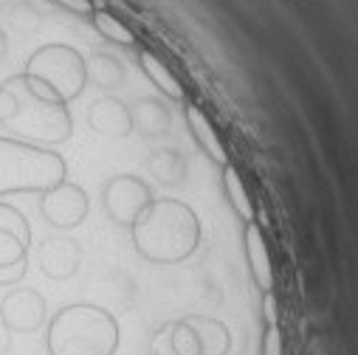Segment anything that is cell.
Returning a JSON list of instances; mask_svg holds the SVG:
<instances>
[{
    "instance_id": "obj_27",
    "label": "cell",
    "mask_w": 358,
    "mask_h": 355,
    "mask_svg": "<svg viewBox=\"0 0 358 355\" xmlns=\"http://www.w3.org/2000/svg\"><path fill=\"white\" fill-rule=\"evenodd\" d=\"M9 54V40H6V31L0 29V59H3Z\"/></svg>"
},
{
    "instance_id": "obj_7",
    "label": "cell",
    "mask_w": 358,
    "mask_h": 355,
    "mask_svg": "<svg viewBox=\"0 0 358 355\" xmlns=\"http://www.w3.org/2000/svg\"><path fill=\"white\" fill-rule=\"evenodd\" d=\"M87 209H91L87 192L71 181H62L40 195V212H43L45 223L54 229H62V231L82 226L87 217Z\"/></svg>"
},
{
    "instance_id": "obj_22",
    "label": "cell",
    "mask_w": 358,
    "mask_h": 355,
    "mask_svg": "<svg viewBox=\"0 0 358 355\" xmlns=\"http://www.w3.org/2000/svg\"><path fill=\"white\" fill-rule=\"evenodd\" d=\"M29 226V220L23 217V212L20 209H15L12 203H6V201H0V226Z\"/></svg>"
},
{
    "instance_id": "obj_17",
    "label": "cell",
    "mask_w": 358,
    "mask_h": 355,
    "mask_svg": "<svg viewBox=\"0 0 358 355\" xmlns=\"http://www.w3.org/2000/svg\"><path fill=\"white\" fill-rule=\"evenodd\" d=\"M189 321L195 324L201 344H203V355H229L231 349V335L229 327L217 319H206V316H189Z\"/></svg>"
},
{
    "instance_id": "obj_20",
    "label": "cell",
    "mask_w": 358,
    "mask_h": 355,
    "mask_svg": "<svg viewBox=\"0 0 358 355\" xmlns=\"http://www.w3.org/2000/svg\"><path fill=\"white\" fill-rule=\"evenodd\" d=\"M9 26L15 29V31H20V34H29L31 29H37L40 26V12L31 6V3H12L9 6Z\"/></svg>"
},
{
    "instance_id": "obj_2",
    "label": "cell",
    "mask_w": 358,
    "mask_h": 355,
    "mask_svg": "<svg viewBox=\"0 0 358 355\" xmlns=\"http://www.w3.org/2000/svg\"><path fill=\"white\" fill-rule=\"evenodd\" d=\"M0 124L29 144H65L73 133V119L65 105L43 99L26 73L0 82Z\"/></svg>"
},
{
    "instance_id": "obj_26",
    "label": "cell",
    "mask_w": 358,
    "mask_h": 355,
    "mask_svg": "<svg viewBox=\"0 0 358 355\" xmlns=\"http://www.w3.org/2000/svg\"><path fill=\"white\" fill-rule=\"evenodd\" d=\"M12 352V330L0 321V355H9Z\"/></svg>"
},
{
    "instance_id": "obj_19",
    "label": "cell",
    "mask_w": 358,
    "mask_h": 355,
    "mask_svg": "<svg viewBox=\"0 0 358 355\" xmlns=\"http://www.w3.org/2000/svg\"><path fill=\"white\" fill-rule=\"evenodd\" d=\"M91 20H94L96 31H99L105 40H110V43H116V45H124V48H133V45H136V34H133L119 17H113L110 12L96 9Z\"/></svg>"
},
{
    "instance_id": "obj_3",
    "label": "cell",
    "mask_w": 358,
    "mask_h": 355,
    "mask_svg": "<svg viewBox=\"0 0 358 355\" xmlns=\"http://www.w3.org/2000/svg\"><path fill=\"white\" fill-rule=\"evenodd\" d=\"M119 341L116 316L91 302L59 307L45 327L48 355H116Z\"/></svg>"
},
{
    "instance_id": "obj_4",
    "label": "cell",
    "mask_w": 358,
    "mask_h": 355,
    "mask_svg": "<svg viewBox=\"0 0 358 355\" xmlns=\"http://www.w3.org/2000/svg\"><path fill=\"white\" fill-rule=\"evenodd\" d=\"M65 158L48 147L0 136V198L17 192H37L65 181Z\"/></svg>"
},
{
    "instance_id": "obj_25",
    "label": "cell",
    "mask_w": 358,
    "mask_h": 355,
    "mask_svg": "<svg viewBox=\"0 0 358 355\" xmlns=\"http://www.w3.org/2000/svg\"><path fill=\"white\" fill-rule=\"evenodd\" d=\"M262 313H265V324H277V321H280L274 294H262Z\"/></svg>"
},
{
    "instance_id": "obj_13",
    "label": "cell",
    "mask_w": 358,
    "mask_h": 355,
    "mask_svg": "<svg viewBox=\"0 0 358 355\" xmlns=\"http://www.w3.org/2000/svg\"><path fill=\"white\" fill-rule=\"evenodd\" d=\"M133 130L144 138H161L172 130V113L161 99H138L136 108H130Z\"/></svg>"
},
{
    "instance_id": "obj_23",
    "label": "cell",
    "mask_w": 358,
    "mask_h": 355,
    "mask_svg": "<svg viewBox=\"0 0 358 355\" xmlns=\"http://www.w3.org/2000/svg\"><path fill=\"white\" fill-rule=\"evenodd\" d=\"M54 3H59L62 9H68L79 17H94V12H96V6L91 3V0H54Z\"/></svg>"
},
{
    "instance_id": "obj_24",
    "label": "cell",
    "mask_w": 358,
    "mask_h": 355,
    "mask_svg": "<svg viewBox=\"0 0 358 355\" xmlns=\"http://www.w3.org/2000/svg\"><path fill=\"white\" fill-rule=\"evenodd\" d=\"M150 355H175L169 349V341H166V327H161L152 338H150Z\"/></svg>"
},
{
    "instance_id": "obj_12",
    "label": "cell",
    "mask_w": 358,
    "mask_h": 355,
    "mask_svg": "<svg viewBox=\"0 0 358 355\" xmlns=\"http://www.w3.org/2000/svg\"><path fill=\"white\" fill-rule=\"evenodd\" d=\"M184 116H187V127H189L192 138H195L198 147L206 152V158H212L217 166L231 164V161H229V152H226V144H223V138L217 136V130H215V124L209 122V116H206L201 108H195V105H187Z\"/></svg>"
},
{
    "instance_id": "obj_9",
    "label": "cell",
    "mask_w": 358,
    "mask_h": 355,
    "mask_svg": "<svg viewBox=\"0 0 358 355\" xmlns=\"http://www.w3.org/2000/svg\"><path fill=\"white\" fill-rule=\"evenodd\" d=\"M82 248L71 237H48L37 245V265L48 280H71L79 271Z\"/></svg>"
},
{
    "instance_id": "obj_11",
    "label": "cell",
    "mask_w": 358,
    "mask_h": 355,
    "mask_svg": "<svg viewBox=\"0 0 358 355\" xmlns=\"http://www.w3.org/2000/svg\"><path fill=\"white\" fill-rule=\"evenodd\" d=\"M243 240H245V256H248V268H251L257 288L262 294H271L274 291V265H271V254H268L262 229L257 223H245Z\"/></svg>"
},
{
    "instance_id": "obj_21",
    "label": "cell",
    "mask_w": 358,
    "mask_h": 355,
    "mask_svg": "<svg viewBox=\"0 0 358 355\" xmlns=\"http://www.w3.org/2000/svg\"><path fill=\"white\" fill-rule=\"evenodd\" d=\"M262 355H282V333L280 324H268L262 338Z\"/></svg>"
},
{
    "instance_id": "obj_16",
    "label": "cell",
    "mask_w": 358,
    "mask_h": 355,
    "mask_svg": "<svg viewBox=\"0 0 358 355\" xmlns=\"http://www.w3.org/2000/svg\"><path fill=\"white\" fill-rule=\"evenodd\" d=\"M223 187H226V195H229V203L231 209L237 212V217L243 223H257V209H254V201L243 184V178L237 172L234 164H226L223 166Z\"/></svg>"
},
{
    "instance_id": "obj_1",
    "label": "cell",
    "mask_w": 358,
    "mask_h": 355,
    "mask_svg": "<svg viewBox=\"0 0 358 355\" xmlns=\"http://www.w3.org/2000/svg\"><path fill=\"white\" fill-rule=\"evenodd\" d=\"M130 231L136 251L152 265L184 262L201 245V220L195 209L172 198L152 201Z\"/></svg>"
},
{
    "instance_id": "obj_8",
    "label": "cell",
    "mask_w": 358,
    "mask_h": 355,
    "mask_svg": "<svg viewBox=\"0 0 358 355\" xmlns=\"http://www.w3.org/2000/svg\"><path fill=\"white\" fill-rule=\"evenodd\" d=\"M48 319V305L34 288H12L0 302V321L12 333H37Z\"/></svg>"
},
{
    "instance_id": "obj_6",
    "label": "cell",
    "mask_w": 358,
    "mask_h": 355,
    "mask_svg": "<svg viewBox=\"0 0 358 355\" xmlns=\"http://www.w3.org/2000/svg\"><path fill=\"white\" fill-rule=\"evenodd\" d=\"M152 201V189L136 175H113L102 187V206L116 226L130 229Z\"/></svg>"
},
{
    "instance_id": "obj_5",
    "label": "cell",
    "mask_w": 358,
    "mask_h": 355,
    "mask_svg": "<svg viewBox=\"0 0 358 355\" xmlns=\"http://www.w3.org/2000/svg\"><path fill=\"white\" fill-rule=\"evenodd\" d=\"M23 73L43 99H51L59 105H71L73 99H79L87 85L85 57L76 48L62 43H48L31 51Z\"/></svg>"
},
{
    "instance_id": "obj_15",
    "label": "cell",
    "mask_w": 358,
    "mask_h": 355,
    "mask_svg": "<svg viewBox=\"0 0 358 355\" xmlns=\"http://www.w3.org/2000/svg\"><path fill=\"white\" fill-rule=\"evenodd\" d=\"M138 65H141V71L147 73V79L158 87V91H161L164 96H169V99H175V102H184V99H187L184 85L178 82V76L166 68V62H161L152 51L138 48Z\"/></svg>"
},
{
    "instance_id": "obj_18",
    "label": "cell",
    "mask_w": 358,
    "mask_h": 355,
    "mask_svg": "<svg viewBox=\"0 0 358 355\" xmlns=\"http://www.w3.org/2000/svg\"><path fill=\"white\" fill-rule=\"evenodd\" d=\"M85 65H87V79H91L96 87L113 91V87H119V85L124 82V65H122L116 57H110V54L96 51Z\"/></svg>"
},
{
    "instance_id": "obj_28",
    "label": "cell",
    "mask_w": 358,
    "mask_h": 355,
    "mask_svg": "<svg viewBox=\"0 0 358 355\" xmlns=\"http://www.w3.org/2000/svg\"><path fill=\"white\" fill-rule=\"evenodd\" d=\"M3 6H12V0H0V9H3Z\"/></svg>"
},
{
    "instance_id": "obj_10",
    "label": "cell",
    "mask_w": 358,
    "mask_h": 355,
    "mask_svg": "<svg viewBox=\"0 0 358 355\" xmlns=\"http://www.w3.org/2000/svg\"><path fill=\"white\" fill-rule=\"evenodd\" d=\"M87 124H91V130L108 138H127L133 133L130 108L116 96H102L87 108Z\"/></svg>"
},
{
    "instance_id": "obj_14",
    "label": "cell",
    "mask_w": 358,
    "mask_h": 355,
    "mask_svg": "<svg viewBox=\"0 0 358 355\" xmlns=\"http://www.w3.org/2000/svg\"><path fill=\"white\" fill-rule=\"evenodd\" d=\"M147 169H150V175L155 178L161 187H169V189L184 187L187 184V172H189L187 158L178 150H158V152H152L147 158Z\"/></svg>"
}]
</instances>
